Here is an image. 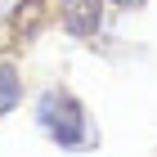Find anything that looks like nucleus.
Here are the masks:
<instances>
[{
    "instance_id": "obj_2",
    "label": "nucleus",
    "mask_w": 157,
    "mask_h": 157,
    "mask_svg": "<svg viewBox=\"0 0 157 157\" xmlns=\"http://www.w3.org/2000/svg\"><path fill=\"white\" fill-rule=\"evenodd\" d=\"M103 23V0H63V27L67 36H94Z\"/></svg>"
},
{
    "instance_id": "obj_1",
    "label": "nucleus",
    "mask_w": 157,
    "mask_h": 157,
    "mask_svg": "<svg viewBox=\"0 0 157 157\" xmlns=\"http://www.w3.org/2000/svg\"><path fill=\"white\" fill-rule=\"evenodd\" d=\"M36 126L59 148H67V153H72V148H76V153L94 148V130H90V121H85L81 99H76L72 90H63V85L40 90V99H36Z\"/></svg>"
},
{
    "instance_id": "obj_5",
    "label": "nucleus",
    "mask_w": 157,
    "mask_h": 157,
    "mask_svg": "<svg viewBox=\"0 0 157 157\" xmlns=\"http://www.w3.org/2000/svg\"><path fill=\"white\" fill-rule=\"evenodd\" d=\"M112 5H121V9H135V5H144V0H112Z\"/></svg>"
},
{
    "instance_id": "obj_3",
    "label": "nucleus",
    "mask_w": 157,
    "mask_h": 157,
    "mask_svg": "<svg viewBox=\"0 0 157 157\" xmlns=\"http://www.w3.org/2000/svg\"><path fill=\"white\" fill-rule=\"evenodd\" d=\"M45 5L49 0H18L9 13V27H5V36L13 40V45H23L27 36H36V27L45 23Z\"/></svg>"
},
{
    "instance_id": "obj_4",
    "label": "nucleus",
    "mask_w": 157,
    "mask_h": 157,
    "mask_svg": "<svg viewBox=\"0 0 157 157\" xmlns=\"http://www.w3.org/2000/svg\"><path fill=\"white\" fill-rule=\"evenodd\" d=\"M18 99H23V81H18V72L9 63H0V117H9L18 108Z\"/></svg>"
}]
</instances>
